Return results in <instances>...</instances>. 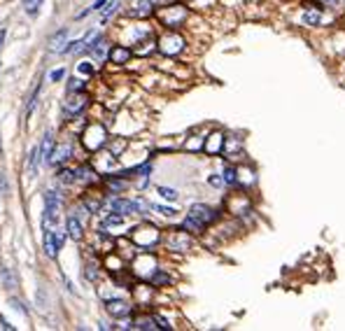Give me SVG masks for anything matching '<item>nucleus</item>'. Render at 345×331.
<instances>
[{"instance_id": "nucleus-6", "label": "nucleus", "mask_w": 345, "mask_h": 331, "mask_svg": "<svg viewBox=\"0 0 345 331\" xmlns=\"http://www.w3.org/2000/svg\"><path fill=\"white\" fill-rule=\"evenodd\" d=\"M189 217L192 219H196V222H201L203 226L210 222H215L217 219V212L210 205H206V203H196V205H192V210H189Z\"/></svg>"}, {"instance_id": "nucleus-14", "label": "nucleus", "mask_w": 345, "mask_h": 331, "mask_svg": "<svg viewBox=\"0 0 345 331\" xmlns=\"http://www.w3.org/2000/svg\"><path fill=\"white\" fill-rule=\"evenodd\" d=\"M56 226H59V212L56 208H49L45 205V212H42V231H56Z\"/></svg>"}, {"instance_id": "nucleus-21", "label": "nucleus", "mask_w": 345, "mask_h": 331, "mask_svg": "<svg viewBox=\"0 0 345 331\" xmlns=\"http://www.w3.org/2000/svg\"><path fill=\"white\" fill-rule=\"evenodd\" d=\"M96 180V168L93 166H82L77 170V182H93Z\"/></svg>"}, {"instance_id": "nucleus-46", "label": "nucleus", "mask_w": 345, "mask_h": 331, "mask_svg": "<svg viewBox=\"0 0 345 331\" xmlns=\"http://www.w3.org/2000/svg\"><path fill=\"white\" fill-rule=\"evenodd\" d=\"M324 2H329V5H334V2H338V0H324Z\"/></svg>"}, {"instance_id": "nucleus-8", "label": "nucleus", "mask_w": 345, "mask_h": 331, "mask_svg": "<svg viewBox=\"0 0 345 331\" xmlns=\"http://www.w3.org/2000/svg\"><path fill=\"white\" fill-rule=\"evenodd\" d=\"M105 310H108L112 317H117V320H124V317H129L131 313H133V306H131L129 301L110 299L108 303H105Z\"/></svg>"}, {"instance_id": "nucleus-31", "label": "nucleus", "mask_w": 345, "mask_h": 331, "mask_svg": "<svg viewBox=\"0 0 345 331\" xmlns=\"http://www.w3.org/2000/svg\"><path fill=\"white\" fill-rule=\"evenodd\" d=\"M222 180H224V182H226V185H236V182H238L236 168H231V166H229V168L224 170V177H222Z\"/></svg>"}, {"instance_id": "nucleus-30", "label": "nucleus", "mask_w": 345, "mask_h": 331, "mask_svg": "<svg viewBox=\"0 0 345 331\" xmlns=\"http://www.w3.org/2000/svg\"><path fill=\"white\" fill-rule=\"evenodd\" d=\"M42 2H45V0H26V2H23V9H26L28 14H35V12H38V7L42 5Z\"/></svg>"}, {"instance_id": "nucleus-20", "label": "nucleus", "mask_w": 345, "mask_h": 331, "mask_svg": "<svg viewBox=\"0 0 345 331\" xmlns=\"http://www.w3.org/2000/svg\"><path fill=\"white\" fill-rule=\"evenodd\" d=\"M124 224V215L122 212H112V215L105 217V222H103V233H108V229L112 226H122Z\"/></svg>"}, {"instance_id": "nucleus-43", "label": "nucleus", "mask_w": 345, "mask_h": 331, "mask_svg": "<svg viewBox=\"0 0 345 331\" xmlns=\"http://www.w3.org/2000/svg\"><path fill=\"white\" fill-rule=\"evenodd\" d=\"M0 327H2V329H9V331L14 329V327H12V324H9L7 320H5V317H0Z\"/></svg>"}, {"instance_id": "nucleus-10", "label": "nucleus", "mask_w": 345, "mask_h": 331, "mask_svg": "<svg viewBox=\"0 0 345 331\" xmlns=\"http://www.w3.org/2000/svg\"><path fill=\"white\" fill-rule=\"evenodd\" d=\"M93 45H89L86 49L91 52V56H93V61H105V56H108V52H110V45H108V40L105 38H100V35H96V38L91 40Z\"/></svg>"}, {"instance_id": "nucleus-7", "label": "nucleus", "mask_w": 345, "mask_h": 331, "mask_svg": "<svg viewBox=\"0 0 345 331\" xmlns=\"http://www.w3.org/2000/svg\"><path fill=\"white\" fill-rule=\"evenodd\" d=\"M61 247H63V233L59 229H56V233L54 231L45 233V254L49 259H56V254H59Z\"/></svg>"}, {"instance_id": "nucleus-4", "label": "nucleus", "mask_w": 345, "mask_h": 331, "mask_svg": "<svg viewBox=\"0 0 345 331\" xmlns=\"http://www.w3.org/2000/svg\"><path fill=\"white\" fill-rule=\"evenodd\" d=\"M89 100L91 96L86 91H70L68 98L63 100V110H66V117H75V115H82L86 108H89Z\"/></svg>"}, {"instance_id": "nucleus-25", "label": "nucleus", "mask_w": 345, "mask_h": 331, "mask_svg": "<svg viewBox=\"0 0 345 331\" xmlns=\"http://www.w3.org/2000/svg\"><path fill=\"white\" fill-rule=\"evenodd\" d=\"M40 161H42V159H40V149H38V147H33L31 156H28V175H35V170H38Z\"/></svg>"}, {"instance_id": "nucleus-45", "label": "nucleus", "mask_w": 345, "mask_h": 331, "mask_svg": "<svg viewBox=\"0 0 345 331\" xmlns=\"http://www.w3.org/2000/svg\"><path fill=\"white\" fill-rule=\"evenodd\" d=\"M2 45H5V28H0V49H2Z\"/></svg>"}, {"instance_id": "nucleus-12", "label": "nucleus", "mask_w": 345, "mask_h": 331, "mask_svg": "<svg viewBox=\"0 0 345 331\" xmlns=\"http://www.w3.org/2000/svg\"><path fill=\"white\" fill-rule=\"evenodd\" d=\"M156 5H159V0H133L131 16H149Z\"/></svg>"}, {"instance_id": "nucleus-9", "label": "nucleus", "mask_w": 345, "mask_h": 331, "mask_svg": "<svg viewBox=\"0 0 345 331\" xmlns=\"http://www.w3.org/2000/svg\"><path fill=\"white\" fill-rule=\"evenodd\" d=\"M70 156H72V145H70V142H61V145H56L54 149H52V154H49L47 161L54 163V166H63Z\"/></svg>"}, {"instance_id": "nucleus-22", "label": "nucleus", "mask_w": 345, "mask_h": 331, "mask_svg": "<svg viewBox=\"0 0 345 331\" xmlns=\"http://www.w3.org/2000/svg\"><path fill=\"white\" fill-rule=\"evenodd\" d=\"M0 277H2V285L7 287V289H14L16 282H19V280H16V275H14V270H12V268H2V270H0Z\"/></svg>"}, {"instance_id": "nucleus-39", "label": "nucleus", "mask_w": 345, "mask_h": 331, "mask_svg": "<svg viewBox=\"0 0 345 331\" xmlns=\"http://www.w3.org/2000/svg\"><path fill=\"white\" fill-rule=\"evenodd\" d=\"M63 75H66V70H52V72H49V79H52V82H59V79H63Z\"/></svg>"}, {"instance_id": "nucleus-16", "label": "nucleus", "mask_w": 345, "mask_h": 331, "mask_svg": "<svg viewBox=\"0 0 345 331\" xmlns=\"http://www.w3.org/2000/svg\"><path fill=\"white\" fill-rule=\"evenodd\" d=\"M222 149H224V135H222V133L210 135V140L206 142V152H207V154H217V152H222Z\"/></svg>"}, {"instance_id": "nucleus-38", "label": "nucleus", "mask_w": 345, "mask_h": 331, "mask_svg": "<svg viewBox=\"0 0 345 331\" xmlns=\"http://www.w3.org/2000/svg\"><path fill=\"white\" fill-rule=\"evenodd\" d=\"M152 208L156 210V212L166 215V217H173V215H175V210H173V208H163V205H152Z\"/></svg>"}, {"instance_id": "nucleus-42", "label": "nucleus", "mask_w": 345, "mask_h": 331, "mask_svg": "<svg viewBox=\"0 0 345 331\" xmlns=\"http://www.w3.org/2000/svg\"><path fill=\"white\" fill-rule=\"evenodd\" d=\"M86 280H98V273L91 270V266H86Z\"/></svg>"}, {"instance_id": "nucleus-34", "label": "nucleus", "mask_w": 345, "mask_h": 331, "mask_svg": "<svg viewBox=\"0 0 345 331\" xmlns=\"http://www.w3.org/2000/svg\"><path fill=\"white\" fill-rule=\"evenodd\" d=\"M108 187L112 189V192H122L126 185H124L122 180H117V177H108Z\"/></svg>"}, {"instance_id": "nucleus-13", "label": "nucleus", "mask_w": 345, "mask_h": 331, "mask_svg": "<svg viewBox=\"0 0 345 331\" xmlns=\"http://www.w3.org/2000/svg\"><path fill=\"white\" fill-rule=\"evenodd\" d=\"M168 247L175 250V252H187V250L192 247V238H189L187 233H173L168 238Z\"/></svg>"}, {"instance_id": "nucleus-40", "label": "nucleus", "mask_w": 345, "mask_h": 331, "mask_svg": "<svg viewBox=\"0 0 345 331\" xmlns=\"http://www.w3.org/2000/svg\"><path fill=\"white\" fill-rule=\"evenodd\" d=\"M0 194H2V196H7V194H9L7 180H5V175H2V173H0Z\"/></svg>"}, {"instance_id": "nucleus-19", "label": "nucleus", "mask_w": 345, "mask_h": 331, "mask_svg": "<svg viewBox=\"0 0 345 331\" xmlns=\"http://www.w3.org/2000/svg\"><path fill=\"white\" fill-rule=\"evenodd\" d=\"M131 329H142V331H152V329H156V322H154V317H138L136 322H131L129 324Z\"/></svg>"}, {"instance_id": "nucleus-47", "label": "nucleus", "mask_w": 345, "mask_h": 331, "mask_svg": "<svg viewBox=\"0 0 345 331\" xmlns=\"http://www.w3.org/2000/svg\"><path fill=\"white\" fill-rule=\"evenodd\" d=\"M159 2H168V0H159Z\"/></svg>"}, {"instance_id": "nucleus-24", "label": "nucleus", "mask_w": 345, "mask_h": 331, "mask_svg": "<svg viewBox=\"0 0 345 331\" xmlns=\"http://www.w3.org/2000/svg\"><path fill=\"white\" fill-rule=\"evenodd\" d=\"M119 2H122V0H105V5L100 7V16H103V19H110V16L117 12Z\"/></svg>"}, {"instance_id": "nucleus-1", "label": "nucleus", "mask_w": 345, "mask_h": 331, "mask_svg": "<svg viewBox=\"0 0 345 331\" xmlns=\"http://www.w3.org/2000/svg\"><path fill=\"white\" fill-rule=\"evenodd\" d=\"M105 142H108V129H105L100 122L89 124L84 129V133H82V145H84L89 152H98Z\"/></svg>"}, {"instance_id": "nucleus-15", "label": "nucleus", "mask_w": 345, "mask_h": 331, "mask_svg": "<svg viewBox=\"0 0 345 331\" xmlns=\"http://www.w3.org/2000/svg\"><path fill=\"white\" fill-rule=\"evenodd\" d=\"M66 229H68V236L72 240H82V236H84V231H82V222L77 219L75 215L68 217V222H66Z\"/></svg>"}, {"instance_id": "nucleus-36", "label": "nucleus", "mask_w": 345, "mask_h": 331, "mask_svg": "<svg viewBox=\"0 0 345 331\" xmlns=\"http://www.w3.org/2000/svg\"><path fill=\"white\" fill-rule=\"evenodd\" d=\"M79 89H82V79H79V77H72V79L68 82V93H70V91H79Z\"/></svg>"}, {"instance_id": "nucleus-28", "label": "nucleus", "mask_w": 345, "mask_h": 331, "mask_svg": "<svg viewBox=\"0 0 345 331\" xmlns=\"http://www.w3.org/2000/svg\"><path fill=\"white\" fill-rule=\"evenodd\" d=\"M320 19H322V14H320L317 9H308L306 14H303V23H308V26H317Z\"/></svg>"}, {"instance_id": "nucleus-35", "label": "nucleus", "mask_w": 345, "mask_h": 331, "mask_svg": "<svg viewBox=\"0 0 345 331\" xmlns=\"http://www.w3.org/2000/svg\"><path fill=\"white\" fill-rule=\"evenodd\" d=\"M154 322H156V329H170L168 320H166V317H161V315H154Z\"/></svg>"}, {"instance_id": "nucleus-29", "label": "nucleus", "mask_w": 345, "mask_h": 331, "mask_svg": "<svg viewBox=\"0 0 345 331\" xmlns=\"http://www.w3.org/2000/svg\"><path fill=\"white\" fill-rule=\"evenodd\" d=\"M45 203L49 205V208H56V210H59V205H61V199H59L54 192H45Z\"/></svg>"}, {"instance_id": "nucleus-17", "label": "nucleus", "mask_w": 345, "mask_h": 331, "mask_svg": "<svg viewBox=\"0 0 345 331\" xmlns=\"http://www.w3.org/2000/svg\"><path fill=\"white\" fill-rule=\"evenodd\" d=\"M38 149H40V159H42V161H47V159H49V154H52V149H54V135H52V133H45L42 145H40Z\"/></svg>"}, {"instance_id": "nucleus-3", "label": "nucleus", "mask_w": 345, "mask_h": 331, "mask_svg": "<svg viewBox=\"0 0 345 331\" xmlns=\"http://www.w3.org/2000/svg\"><path fill=\"white\" fill-rule=\"evenodd\" d=\"M156 16H159V21H161L166 28L175 31L177 26H182V23L187 21V7H184V5H170V7H161L159 12H156Z\"/></svg>"}, {"instance_id": "nucleus-41", "label": "nucleus", "mask_w": 345, "mask_h": 331, "mask_svg": "<svg viewBox=\"0 0 345 331\" xmlns=\"http://www.w3.org/2000/svg\"><path fill=\"white\" fill-rule=\"evenodd\" d=\"M9 303H12V308H16V310H21V313H26V315H28V310L23 308V303H21V301H16V299H12V301H9Z\"/></svg>"}, {"instance_id": "nucleus-2", "label": "nucleus", "mask_w": 345, "mask_h": 331, "mask_svg": "<svg viewBox=\"0 0 345 331\" xmlns=\"http://www.w3.org/2000/svg\"><path fill=\"white\" fill-rule=\"evenodd\" d=\"M159 238H161V233H159V229L152 226V224H142V226H138L136 231L131 233L133 245L140 247V250H149V247H154L156 243H159Z\"/></svg>"}, {"instance_id": "nucleus-18", "label": "nucleus", "mask_w": 345, "mask_h": 331, "mask_svg": "<svg viewBox=\"0 0 345 331\" xmlns=\"http://www.w3.org/2000/svg\"><path fill=\"white\" fill-rule=\"evenodd\" d=\"M66 40H68V31L63 28V31H59L56 35L49 38V49H52V52H61L63 45H66Z\"/></svg>"}, {"instance_id": "nucleus-26", "label": "nucleus", "mask_w": 345, "mask_h": 331, "mask_svg": "<svg viewBox=\"0 0 345 331\" xmlns=\"http://www.w3.org/2000/svg\"><path fill=\"white\" fill-rule=\"evenodd\" d=\"M149 282H152L154 287H161V285H168L170 277L166 275V273H161V270H154L152 275H149Z\"/></svg>"}, {"instance_id": "nucleus-5", "label": "nucleus", "mask_w": 345, "mask_h": 331, "mask_svg": "<svg viewBox=\"0 0 345 331\" xmlns=\"http://www.w3.org/2000/svg\"><path fill=\"white\" fill-rule=\"evenodd\" d=\"M156 47H159V52L166 56H175L180 54L184 49V38L182 35H177V33H166L159 42H156Z\"/></svg>"}, {"instance_id": "nucleus-33", "label": "nucleus", "mask_w": 345, "mask_h": 331, "mask_svg": "<svg viewBox=\"0 0 345 331\" xmlns=\"http://www.w3.org/2000/svg\"><path fill=\"white\" fill-rule=\"evenodd\" d=\"M35 301H38V306L42 310L47 308V292H45V287H40V289H38V294H35Z\"/></svg>"}, {"instance_id": "nucleus-32", "label": "nucleus", "mask_w": 345, "mask_h": 331, "mask_svg": "<svg viewBox=\"0 0 345 331\" xmlns=\"http://www.w3.org/2000/svg\"><path fill=\"white\" fill-rule=\"evenodd\" d=\"M156 192L161 194L166 200H175V199H177V192H175V189H168V187H159Z\"/></svg>"}, {"instance_id": "nucleus-11", "label": "nucleus", "mask_w": 345, "mask_h": 331, "mask_svg": "<svg viewBox=\"0 0 345 331\" xmlns=\"http://www.w3.org/2000/svg\"><path fill=\"white\" fill-rule=\"evenodd\" d=\"M131 47H126V45H115L112 49L108 52V59L112 63H117V66H122V63H129V59H131Z\"/></svg>"}, {"instance_id": "nucleus-23", "label": "nucleus", "mask_w": 345, "mask_h": 331, "mask_svg": "<svg viewBox=\"0 0 345 331\" xmlns=\"http://www.w3.org/2000/svg\"><path fill=\"white\" fill-rule=\"evenodd\" d=\"M56 177H59V182H63V185H75V182H77V170L61 168Z\"/></svg>"}, {"instance_id": "nucleus-44", "label": "nucleus", "mask_w": 345, "mask_h": 331, "mask_svg": "<svg viewBox=\"0 0 345 331\" xmlns=\"http://www.w3.org/2000/svg\"><path fill=\"white\" fill-rule=\"evenodd\" d=\"M222 182H224L222 177H217V175H212V177H210V185H215V187H219V185H222Z\"/></svg>"}, {"instance_id": "nucleus-27", "label": "nucleus", "mask_w": 345, "mask_h": 331, "mask_svg": "<svg viewBox=\"0 0 345 331\" xmlns=\"http://www.w3.org/2000/svg\"><path fill=\"white\" fill-rule=\"evenodd\" d=\"M182 229L184 231H192V233H201L203 231V224L196 222V219H192V217H187V219L182 222Z\"/></svg>"}, {"instance_id": "nucleus-37", "label": "nucleus", "mask_w": 345, "mask_h": 331, "mask_svg": "<svg viewBox=\"0 0 345 331\" xmlns=\"http://www.w3.org/2000/svg\"><path fill=\"white\" fill-rule=\"evenodd\" d=\"M77 70H79L82 75H93V66H91V63H79Z\"/></svg>"}]
</instances>
